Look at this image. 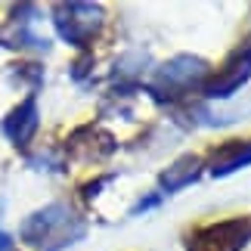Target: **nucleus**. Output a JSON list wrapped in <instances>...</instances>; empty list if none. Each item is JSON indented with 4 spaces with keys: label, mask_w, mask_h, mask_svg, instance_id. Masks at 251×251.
<instances>
[{
    "label": "nucleus",
    "mask_w": 251,
    "mask_h": 251,
    "mask_svg": "<svg viewBox=\"0 0 251 251\" xmlns=\"http://www.w3.org/2000/svg\"><path fill=\"white\" fill-rule=\"evenodd\" d=\"M69 149H72L75 158H90V161L93 158H109L112 149H115V140L109 137V133H102V130L84 127V130H78L69 140Z\"/></svg>",
    "instance_id": "nucleus-8"
},
{
    "label": "nucleus",
    "mask_w": 251,
    "mask_h": 251,
    "mask_svg": "<svg viewBox=\"0 0 251 251\" xmlns=\"http://www.w3.org/2000/svg\"><path fill=\"white\" fill-rule=\"evenodd\" d=\"M0 130H3V137L13 143V146H28L37 130V102L34 96H28L25 102H19L13 112L3 118V124H0Z\"/></svg>",
    "instance_id": "nucleus-6"
},
{
    "label": "nucleus",
    "mask_w": 251,
    "mask_h": 251,
    "mask_svg": "<svg viewBox=\"0 0 251 251\" xmlns=\"http://www.w3.org/2000/svg\"><path fill=\"white\" fill-rule=\"evenodd\" d=\"M199 174H201V158L199 155H183V158H177L174 165H168L165 171H161L158 183H161V189L177 192L183 186H189V183H196Z\"/></svg>",
    "instance_id": "nucleus-9"
},
{
    "label": "nucleus",
    "mask_w": 251,
    "mask_h": 251,
    "mask_svg": "<svg viewBox=\"0 0 251 251\" xmlns=\"http://www.w3.org/2000/svg\"><path fill=\"white\" fill-rule=\"evenodd\" d=\"M84 233H87L84 217L75 214L62 201H53V205L34 211L31 217L22 220V229H19L22 242L31 245L34 251H62L75 245L78 239H84Z\"/></svg>",
    "instance_id": "nucleus-1"
},
{
    "label": "nucleus",
    "mask_w": 251,
    "mask_h": 251,
    "mask_svg": "<svg viewBox=\"0 0 251 251\" xmlns=\"http://www.w3.org/2000/svg\"><path fill=\"white\" fill-rule=\"evenodd\" d=\"M211 75L208 62L199 56H177V59L165 62L152 78V93L158 100H177V96L189 93V90H201L205 78Z\"/></svg>",
    "instance_id": "nucleus-2"
},
{
    "label": "nucleus",
    "mask_w": 251,
    "mask_h": 251,
    "mask_svg": "<svg viewBox=\"0 0 251 251\" xmlns=\"http://www.w3.org/2000/svg\"><path fill=\"white\" fill-rule=\"evenodd\" d=\"M248 78H251V47H242V50L229 53L217 72L208 75L205 84H201V93L211 96V100H224V96L236 93Z\"/></svg>",
    "instance_id": "nucleus-5"
},
{
    "label": "nucleus",
    "mask_w": 251,
    "mask_h": 251,
    "mask_svg": "<svg viewBox=\"0 0 251 251\" xmlns=\"http://www.w3.org/2000/svg\"><path fill=\"white\" fill-rule=\"evenodd\" d=\"M251 242V217H233L201 226L186 239V251H242Z\"/></svg>",
    "instance_id": "nucleus-4"
},
{
    "label": "nucleus",
    "mask_w": 251,
    "mask_h": 251,
    "mask_svg": "<svg viewBox=\"0 0 251 251\" xmlns=\"http://www.w3.org/2000/svg\"><path fill=\"white\" fill-rule=\"evenodd\" d=\"M248 165H251V140H226L208 155V168L214 177H226V174Z\"/></svg>",
    "instance_id": "nucleus-7"
},
{
    "label": "nucleus",
    "mask_w": 251,
    "mask_h": 251,
    "mask_svg": "<svg viewBox=\"0 0 251 251\" xmlns=\"http://www.w3.org/2000/svg\"><path fill=\"white\" fill-rule=\"evenodd\" d=\"M0 251H13V239H9L3 229H0Z\"/></svg>",
    "instance_id": "nucleus-10"
},
{
    "label": "nucleus",
    "mask_w": 251,
    "mask_h": 251,
    "mask_svg": "<svg viewBox=\"0 0 251 251\" xmlns=\"http://www.w3.org/2000/svg\"><path fill=\"white\" fill-rule=\"evenodd\" d=\"M102 22H105L102 6H96V3H59L53 9L56 31H59V37L65 44H72V47L90 44L93 37L100 34Z\"/></svg>",
    "instance_id": "nucleus-3"
}]
</instances>
